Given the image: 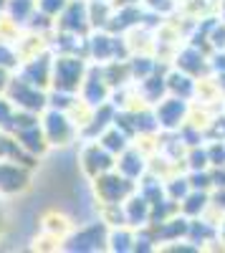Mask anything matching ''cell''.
Returning a JSON list of instances; mask_svg holds the SVG:
<instances>
[{"mask_svg": "<svg viewBox=\"0 0 225 253\" xmlns=\"http://www.w3.org/2000/svg\"><path fill=\"white\" fill-rule=\"evenodd\" d=\"M15 61H18V53L8 46V41H0V66L10 69V66H15Z\"/></svg>", "mask_w": 225, "mask_h": 253, "instance_id": "obj_17", "label": "cell"}, {"mask_svg": "<svg viewBox=\"0 0 225 253\" xmlns=\"http://www.w3.org/2000/svg\"><path fill=\"white\" fill-rule=\"evenodd\" d=\"M185 119V99H165L157 107V124L167 126V129H175L180 126V122Z\"/></svg>", "mask_w": 225, "mask_h": 253, "instance_id": "obj_9", "label": "cell"}, {"mask_svg": "<svg viewBox=\"0 0 225 253\" xmlns=\"http://www.w3.org/2000/svg\"><path fill=\"white\" fill-rule=\"evenodd\" d=\"M69 5V0H38V10H43L46 15H58L64 13V8Z\"/></svg>", "mask_w": 225, "mask_h": 253, "instance_id": "obj_15", "label": "cell"}, {"mask_svg": "<svg viewBox=\"0 0 225 253\" xmlns=\"http://www.w3.org/2000/svg\"><path fill=\"white\" fill-rule=\"evenodd\" d=\"M43 134L48 144H69L74 137V122L64 112L53 109L43 117Z\"/></svg>", "mask_w": 225, "mask_h": 253, "instance_id": "obj_4", "label": "cell"}, {"mask_svg": "<svg viewBox=\"0 0 225 253\" xmlns=\"http://www.w3.org/2000/svg\"><path fill=\"white\" fill-rule=\"evenodd\" d=\"M129 190H132V185H129V177H124V175L119 177V175H107L104 172V175L96 177V193L107 205H119L127 198Z\"/></svg>", "mask_w": 225, "mask_h": 253, "instance_id": "obj_5", "label": "cell"}, {"mask_svg": "<svg viewBox=\"0 0 225 253\" xmlns=\"http://www.w3.org/2000/svg\"><path fill=\"white\" fill-rule=\"evenodd\" d=\"M167 86H170L172 91H177V94L182 91V99H188V96L195 91V81H192L188 74H172Z\"/></svg>", "mask_w": 225, "mask_h": 253, "instance_id": "obj_13", "label": "cell"}, {"mask_svg": "<svg viewBox=\"0 0 225 253\" xmlns=\"http://www.w3.org/2000/svg\"><path fill=\"white\" fill-rule=\"evenodd\" d=\"M223 241H225V223H223Z\"/></svg>", "mask_w": 225, "mask_h": 253, "instance_id": "obj_18", "label": "cell"}, {"mask_svg": "<svg viewBox=\"0 0 225 253\" xmlns=\"http://www.w3.org/2000/svg\"><path fill=\"white\" fill-rule=\"evenodd\" d=\"M109 89H107V79H96V71L84 81V104H89V107H96V104H104Z\"/></svg>", "mask_w": 225, "mask_h": 253, "instance_id": "obj_10", "label": "cell"}, {"mask_svg": "<svg viewBox=\"0 0 225 253\" xmlns=\"http://www.w3.org/2000/svg\"><path fill=\"white\" fill-rule=\"evenodd\" d=\"M10 96L15 99L13 104L18 109H26V112H40L46 107V96L38 91V86H33V84H28L26 79H13L10 84Z\"/></svg>", "mask_w": 225, "mask_h": 253, "instance_id": "obj_3", "label": "cell"}, {"mask_svg": "<svg viewBox=\"0 0 225 253\" xmlns=\"http://www.w3.org/2000/svg\"><path fill=\"white\" fill-rule=\"evenodd\" d=\"M99 142L104 144V147H107V150H109L112 155H116V152H124V150H127V137L119 132V126H116V129H109V132H104Z\"/></svg>", "mask_w": 225, "mask_h": 253, "instance_id": "obj_12", "label": "cell"}, {"mask_svg": "<svg viewBox=\"0 0 225 253\" xmlns=\"http://www.w3.org/2000/svg\"><path fill=\"white\" fill-rule=\"evenodd\" d=\"M89 5H84L81 0H69V5L64 8V15H61V31L66 33H84L89 26Z\"/></svg>", "mask_w": 225, "mask_h": 253, "instance_id": "obj_6", "label": "cell"}, {"mask_svg": "<svg viewBox=\"0 0 225 253\" xmlns=\"http://www.w3.org/2000/svg\"><path fill=\"white\" fill-rule=\"evenodd\" d=\"M109 243H112L114 251H129V248H132V246H129V243H132V236L127 233L124 228H121V230H114V233H112Z\"/></svg>", "mask_w": 225, "mask_h": 253, "instance_id": "obj_16", "label": "cell"}, {"mask_svg": "<svg viewBox=\"0 0 225 253\" xmlns=\"http://www.w3.org/2000/svg\"><path fill=\"white\" fill-rule=\"evenodd\" d=\"M137 160H142L139 157V152H127L124 150V157H121V162H119V170H121V175H124V177H137L139 172H142V162L139 165H134Z\"/></svg>", "mask_w": 225, "mask_h": 253, "instance_id": "obj_14", "label": "cell"}, {"mask_svg": "<svg viewBox=\"0 0 225 253\" xmlns=\"http://www.w3.org/2000/svg\"><path fill=\"white\" fill-rule=\"evenodd\" d=\"M150 200L147 198H132L127 205H124V210H127V220L129 223H134V225H139V223H145L147 218H150Z\"/></svg>", "mask_w": 225, "mask_h": 253, "instance_id": "obj_11", "label": "cell"}, {"mask_svg": "<svg viewBox=\"0 0 225 253\" xmlns=\"http://www.w3.org/2000/svg\"><path fill=\"white\" fill-rule=\"evenodd\" d=\"M81 162H84V170H86L89 175H94V177L109 172L112 165H114V162H112V152H109L101 142L86 147L84 155H81Z\"/></svg>", "mask_w": 225, "mask_h": 253, "instance_id": "obj_7", "label": "cell"}, {"mask_svg": "<svg viewBox=\"0 0 225 253\" xmlns=\"http://www.w3.org/2000/svg\"><path fill=\"white\" fill-rule=\"evenodd\" d=\"M71 251H94V248H101V243H107V228L104 225H89V228H81L78 233L69 241Z\"/></svg>", "mask_w": 225, "mask_h": 253, "instance_id": "obj_8", "label": "cell"}, {"mask_svg": "<svg viewBox=\"0 0 225 253\" xmlns=\"http://www.w3.org/2000/svg\"><path fill=\"white\" fill-rule=\"evenodd\" d=\"M31 185V170L18 162L3 160L0 162V195H15L23 193Z\"/></svg>", "mask_w": 225, "mask_h": 253, "instance_id": "obj_2", "label": "cell"}, {"mask_svg": "<svg viewBox=\"0 0 225 253\" xmlns=\"http://www.w3.org/2000/svg\"><path fill=\"white\" fill-rule=\"evenodd\" d=\"M150 3H152V5H157V0H150Z\"/></svg>", "mask_w": 225, "mask_h": 253, "instance_id": "obj_20", "label": "cell"}, {"mask_svg": "<svg viewBox=\"0 0 225 253\" xmlns=\"http://www.w3.org/2000/svg\"><path fill=\"white\" fill-rule=\"evenodd\" d=\"M0 230H3V218H0Z\"/></svg>", "mask_w": 225, "mask_h": 253, "instance_id": "obj_19", "label": "cell"}, {"mask_svg": "<svg viewBox=\"0 0 225 253\" xmlns=\"http://www.w3.org/2000/svg\"><path fill=\"white\" fill-rule=\"evenodd\" d=\"M84 76H86V66L84 61L76 56H61L53 61V71H51V81L56 91L64 94H74L78 91V86H84Z\"/></svg>", "mask_w": 225, "mask_h": 253, "instance_id": "obj_1", "label": "cell"}]
</instances>
